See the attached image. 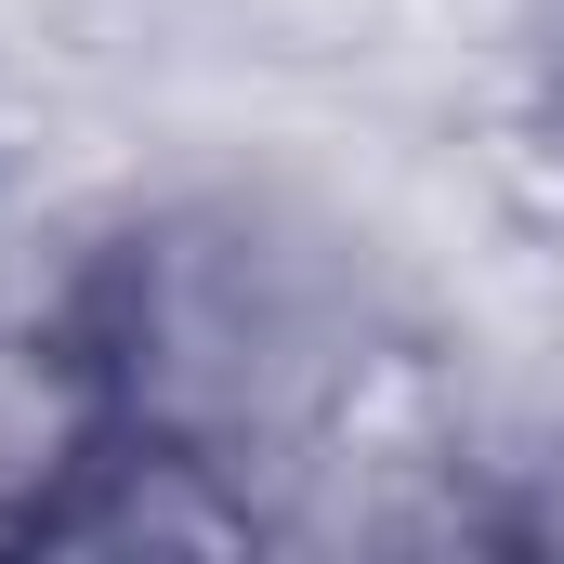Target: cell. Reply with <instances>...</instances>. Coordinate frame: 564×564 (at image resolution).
I'll return each mask as SVG.
<instances>
[{
  "mask_svg": "<svg viewBox=\"0 0 564 564\" xmlns=\"http://www.w3.org/2000/svg\"><path fill=\"white\" fill-rule=\"evenodd\" d=\"M66 315L106 355V394L132 433L210 446L276 499L289 446L408 328V289L315 184L224 171L93 224L66 263Z\"/></svg>",
  "mask_w": 564,
  "mask_h": 564,
  "instance_id": "obj_1",
  "label": "cell"
},
{
  "mask_svg": "<svg viewBox=\"0 0 564 564\" xmlns=\"http://www.w3.org/2000/svg\"><path fill=\"white\" fill-rule=\"evenodd\" d=\"M106 446H119V394H106V355L79 341V315L0 302V552H40Z\"/></svg>",
  "mask_w": 564,
  "mask_h": 564,
  "instance_id": "obj_2",
  "label": "cell"
}]
</instances>
